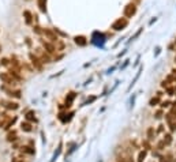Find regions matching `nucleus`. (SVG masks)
I'll return each mask as SVG.
<instances>
[{
  "mask_svg": "<svg viewBox=\"0 0 176 162\" xmlns=\"http://www.w3.org/2000/svg\"><path fill=\"white\" fill-rule=\"evenodd\" d=\"M2 104L4 105L7 109H11V110H17V109L19 108V105L17 102H13V101H2Z\"/></svg>",
  "mask_w": 176,
  "mask_h": 162,
  "instance_id": "6",
  "label": "nucleus"
},
{
  "mask_svg": "<svg viewBox=\"0 0 176 162\" xmlns=\"http://www.w3.org/2000/svg\"><path fill=\"white\" fill-rule=\"evenodd\" d=\"M43 34L47 37V40H49L51 42H56L59 38L56 36V30H52V29H43Z\"/></svg>",
  "mask_w": 176,
  "mask_h": 162,
  "instance_id": "2",
  "label": "nucleus"
},
{
  "mask_svg": "<svg viewBox=\"0 0 176 162\" xmlns=\"http://www.w3.org/2000/svg\"><path fill=\"white\" fill-rule=\"evenodd\" d=\"M145 158H146V151H141L139 155H138V162H143Z\"/></svg>",
  "mask_w": 176,
  "mask_h": 162,
  "instance_id": "17",
  "label": "nucleus"
},
{
  "mask_svg": "<svg viewBox=\"0 0 176 162\" xmlns=\"http://www.w3.org/2000/svg\"><path fill=\"white\" fill-rule=\"evenodd\" d=\"M7 140H8V142L17 140V132H15V131H13V132H10L8 135H7Z\"/></svg>",
  "mask_w": 176,
  "mask_h": 162,
  "instance_id": "13",
  "label": "nucleus"
},
{
  "mask_svg": "<svg viewBox=\"0 0 176 162\" xmlns=\"http://www.w3.org/2000/svg\"><path fill=\"white\" fill-rule=\"evenodd\" d=\"M37 6H38L41 12H44V14L47 12V0H37Z\"/></svg>",
  "mask_w": 176,
  "mask_h": 162,
  "instance_id": "8",
  "label": "nucleus"
},
{
  "mask_svg": "<svg viewBox=\"0 0 176 162\" xmlns=\"http://www.w3.org/2000/svg\"><path fill=\"white\" fill-rule=\"evenodd\" d=\"M137 12V6L134 4V3H130V4H127L124 7V17L126 18H131L133 15H135Z\"/></svg>",
  "mask_w": 176,
  "mask_h": 162,
  "instance_id": "3",
  "label": "nucleus"
},
{
  "mask_svg": "<svg viewBox=\"0 0 176 162\" xmlns=\"http://www.w3.org/2000/svg\"><path fill=\"white\" fill-rule=\"evenodd\" d=\"M43 45H44V48L47 49L48 53H53V52L56 51L55 45H53V44H51V42H43Z\"/></svg>",
  "mask_w": 176,
  "mask_h": 162,
  "instance_id": "9",
  "label": "nucleus"
},
{
  "mask_svg": "<svg viewBox=\"0 0 176 162\" xmlns=\"http://www.w3.org/2000/svg\"><path fill=\"white\" fill-rule=\"evenodd\" d=\"M10 97H15V98H21V91L19 90H7Z\"/></svg>",
  "mask_w": 176,
  "mask_h": 162,
  "instance_id": "11",
  "label": "nucleus"
},
{
  "mask_svg": "<svg viewBox=\"0 0 176 162\" xmlns=\"http://www.w3.org/2000/svg\"><path fill=\"white\" fill-rule=\"evenodd\" d=\"M163 142L165 143V145H171V143H172V136H171L169 134H167L165 136H164V140Z\"/></svg>",
  "mask_w": 176,
  "mask_h": 162,
  "instance_id": "16",
  "label": "nucleus"
},
{
  "mask_svg": "<svg viewBox=\"0 0 176 162\" xmlns=\"http://www.w3.org/2000/svg\"><path fill=\"white\" fill-rule=\"evenodd\" d=\"M74 41H75V44L78 45V47H86V45H88V38H86L85 36L74 37Z\"/></svg>",
  "mask_w": 176,
  "mask_h": 162,
  "instance_id": "5",
  "label": "nucleus"
},
{
  "mask_svg": "<svg viewBox=\"0 0 176 162\" xmlns=\"http://www.w3.org/2000/svg\"><path fill=\"white\" fill-rule=\"evenodd\" d=\"M161 115H163V112L158 110V112L156 113V119H161Z\"/></svg>",
  "mask_w": 176,
  "mask_h": 162,
  "instance_id": "19",
  "label": "nucleus"
},
{
  "mask_svg": "<svg viewBox=\"0 0 176 162\" xmlns=\"http://www.w3.org/2000/svg\"><path fill=\"white\" fill-rule=\"evenodd\" d=\"M26 120H29V121H34L36 120L34 112H28V115H26Z\"/></svg>",
  "mask_w": 176,
  "mask_h": 162,
  "instance_id": "15",
  "label": "nucleus"
},
{
  "mask_svg": "<svg viewBox=\"0 0 176 162\" xmlns=\"http://www.w3.org/2000/svg\"><path fill=\"white\" fill-rule=\"evenodd\" d=\"M158 102V98H153L152 101H150V105H154V104H157Z\"/></svg>",
  "mask_w": 176,
  "mask_h": 162,
  "instance_id": "20",
  "label": "nucleus"
},
{
  "mask_svg": "<svg viewBox=\"0 0 176 162\" xmlns=\"http://www.w3.org/2000/svg\"><path fill=\"white\" fill-rule=\"evenodd\" d=\"M127 25H128L127 18H119L118 21H115L113 23H112V29L113 30H123V29L127 27Z\"/></svg>",
  "mask_w": 176,
  "mask_h": 162,
  "instance_id": "1",
  "label": "nucleus"
},
{
  "mask_svg": "<svg viewBox=\"0 0 176 162\" xmlns=\"http://www.w3.org/2000/svg\"><path fill=\"white\" fill-rule=\"evenodd\" d=\"M0 79H2L4 83L7 85H15V79L13 78V75L11 74H6V72H3V74H0Z\"/></svg>",
  "mask_w": 176,
  "mask_h": 162,
  "instance_id": "4",
  "label": "nucleus"
},
{
  "mask_svg": "<svg viewBox=\"0 0 176 162\" xmlns=\"http://www.w3.org/2000/svg\"><path fill=\"white\" fill-rule=\"evenodd\" d=\"M30 59H32V63L34 64V66L37 67V68L41 70V67H43V66H41V63H43V61H41V60H40L38 57H37V56L33 55V53H30Z\"/></svg>",
  "mask_w": 176,
  "mask_h": 162,
  "instance_id": "7",
  "label": "nucleus"
},
{
  "mask_svg": "<svg viewBox=\"0 0 176 162\" xmlns=\"http://www.w3.org/2000/svg\"><path fill=\"white\" fill-rule=\"evenodd\" d=\"M148 139L149 140H153V139H154V130H153L152 127L148 130Z\"/></svg>",
  "mask_w": 176,
  "mask_h": 162,
  "instance_id": "14",
  "label": "nucleus"
},
{
  "mask_svg": "<svg viewBox=\"0 0 176 162\" xmlns=\"http://www.w3.org/2000/svg\"><path fill=\"white\" fill-rule=\"evenodd\" d=\"M21 128H22V131H25V132H32V131H33L32 124H30V123H28V121L22 123V124H21Z\"/></svg>",
  "mask_w": 176,
  "mask_h": 162,
  "instance_id": "10",
  "label": "nucleus"
},
{
  "mask_svg": "<svg viewBox=\"0 0 176 162\" xmlns=\"http://www.w3.org/2000/svg\"><path fill=\"white\" fill-rule=\"evenodd\" d=\"M163 160H164L163 162H172V157L171 155H167V157H164Z\"/></svg>",
  "mask_w": 176,
  "mask_h": 162,
  "instance_id": "18",
  "label": "nucleus"
},
{
  "mask_svg": "<svg viewBox=\"0 0 176 162\" xmlns=\"http://www.w3.org/2000/svg\"><path fill=\"white\" fill-rule=\"evenodd\" d=\"M23 17H25V21H26V23H28V25H30L32 23V12H30V11H25V12H23Z\"/></svg>",
  "mask_w": 176,
  "mask_h": 162,
  "instance_id": "12",
  "label": "nucleus"
}]
</instances>
